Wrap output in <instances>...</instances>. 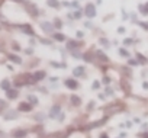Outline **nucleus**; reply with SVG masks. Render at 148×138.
<instances>
[{
  "mask_svg": "<svg viewBox=\"0 0 148 138\" xmlns=\"http://www.w3.org/2000/svg\"><path fill=\"white\" fill-rule=\"evenodd\" d=\"M13 48H15L16 51H19V49H21V47H19V45H18L16 42H13Z\"/></svg>",
  "mask_w": 148,
  "mask_h": 138,
  "instance_id": "nucleus-25",
  "label": "nucleus"
},
{
  "mask_svg": "<svg viewBox=\"0 0 148 138\" xmlns=\"http://www.w3.org/2000/svg\"><path fill=\"white\" fill-rule=\"evenodd\" d=\"M28 99H29V102H32L31 105H36V103H38V97H36V96H34V95H29V97H28Z\"/></svg>",
  "mask_w": 148,
  "mask_h": 138,
  "instance_id": "nucleus-20",
  "label": "nucleus"
},
{
  "mask_svg": "<svg viewBox=\"0 0 148 138\" xmlns=\"http://www.w3.org/2000/svg\"><path fill=\"white\" fill-rule=\"evenodd\" d=\"M70 99H71V102H73L74 105H76V106L82 103V99H80L79 96H76V95H71V97H70Z\"/></svg>",
  "mask_w": 148,
  "mask_h": 138,
  "instance_id": "nucleus-16",
  "label": "nucleus"
},
{
  "mask_svg": "<svg viewBox=\"0 0 148 138\" xmlns=\"http://www.w3.org/2000/svg\"><path fill=\"white\" fill-rule=\"evenodd\" d=\"M26 137V131L25 129H15L12 132V138H25Z\"/></svg>",
  "mask_w": 148,
  "mask_h": 138,
  "instance_id": "nucleus-7",
  "label": "nucleus"
},
{
  "mask_svg": "<svg viewBox=\"0 0 148 138\" xmlns=\"http://www.w3.org/2000/svg\"><path fill=\"white\" fill-rule=\"evenodd\" d=\"M54 39H55V41L62 42V41H65V36H64L62 34H60V32H58V34H54Z\"/></svg>",
  "mask_w": 148,
  "mask_h": 138,
  "instance_id": "nucleus-17",
  "label": "nucleus"
},
{
  "mask_svg": "<svg viewBox=\"0 0 148 138\" xmlns=\"http://www.w3.org/2000/svg\"><path fill=\"white\" fill-rule=\"evenodd\" d=\"M45 76H47V73H45L44 70H39V71H35V73L32 74V80H34V82H41V80L45 79Z\"/></svg>",
  "mask_w": 148,
  "mask_h": 138,
  "instance_id": "nucleus-2",
  "label": "nucleus"
},
{
  "mask_svg": "<svg viewBox=\"0 0 148 138\" xmlns=\"http://www.w3.org/2000/svg\"><path fill=\"white\" fill-rule=\"evenodd\" d=\"M67 44H68V45H67L68 49H71V51L76 49V48H79V42H77V41H68Z\"/></svg>",
  "mask_w": 148,
  "mask_h": 138,
  "instance_id": "nucleus-15",
  "label": "nucleus"
},
{
  "mask_svg": "<svg viewBox=\"0 0 148 138\" xmlns=\"http://www.w3.org/2000/svg\"><path fill=\"white\" fill-rule=\"evenodd\" d=\"M136 57H138V61H141V62H147V58H144V55L136 54Z\"/></svg>",
  "mask_w": 148,
  "mask_h": 138,
  "instance_id": "nucleus-22",
  "label": "nucleus"
},
{
  "mask_svg": "<svg viewBox=\"0 0 148 138\" xmlns=\"http://www.w3.org/2000/svg\"><path fill=\"white\" fill-rule=\"evenodd\" d=\"M142 138H148V134H142Z\"/></svg>",
  "mask_w": 148,
  "mask_h": 138,
  "instance_id": "nucleus-31",
  "label": "nucleus"
},
{
  "mask_svg": "<svg viewBox=\"0 0 148 138\" xmlns=\"http://www.w3.org/2000/svg\"><path fill=\"white\" fill-rule=\"evenodd\" d=\"M96 54H97V57H99L102 61H108V55H106V54H103L102 51H97Z\"/></svg>",
  "mask_w": 148,
  "mask_h": 138,
  "instance_id": "nucleus-19",
  "label": "nucleus"
},
{
  "mask_svg": "<svg viewBox=\"0 0 148 138\" xmlns=\"http://www.w3.org/2000/svg\"><path fill=\"white\" fill-rule=\"evenodd\" d=\"M83 73H84V67H76V68L73 70V74H74V76H82Z\"/></svg>",
  "mask_w": 148,
  "mask_h": 138,
  "instance_id": "nucleus-14",
  "label": "nucleus"
},
{
  "mask_svg": "<svg viewBox=\"0 0 148 138\" xmlns=\"http://www.w3.org/2000/svg\"><path fill=\"white\" fill-rule=\"evenodd\" d=\"M22 31H23L26 35H29V36H34V35H35V32H34V29H32V26H31L29 23L22 25Z\"/></svg>",
  "mask_w": 148,
  "mask_h": 138,
  "instance_id": "nucleus-8",
  "label": "nucleus"
},
{
  "mask_svg": "<svg viewBox=\"0 0 148 138\" xmlns=\"http://www.w3.org/2000/svg\"><path fill=\"white\" fill-rule=\"evenodd\" d=\"M25 5H26V8H28V12H29L32 16H36V15H38V8H36L35 5L26 2V0H25Z\"/></svg>",
  "mask_w": 148,
  "mask_h": 138,
  "instance_id": "nucleus-3",
  "label": "nucleus"
},
{
  "mask_svg": "<svg viewBox=\"0 0 148 138\" xmlns=\"http://www.w3.org/2000/svg\"><path fill=\"white\" fill-rule=\"evenodd\" d=\"M65 86H67L68 89H71V90H76V89L79 87V83L74 80V79H67V80H65Z\"/></svg>",
  "mask_w": 148,
  "mask_h": 138,
  "instance_id": "nucleus-5",
  "label": "nucleus"
},
{
  "mask_svg": "<svg viewBox=\"0 0 148 138\" xmlns=\"http://www.w3.org/2000/svg\"><path fill=\"white\" fill-rule=\"evenodd\" d=\"M58 113H60V105H55V106H52V109L49 112V118H57Z\"/></svg>",
  "mask_w": 148,
  "mask_h": 138,
  "instance_id": "nucleus-10",
  "label": "nucleus"
},
{
  "mask_svg": "<svg viewBox=\"0 0 148 138\" xmlns=\"http://www.w3.org/2000/svg\"><path fill=\"white\" fill-rule=\"evenodd\" d=\"M76 34H77V38H83V36H84V34H83L82 31H77Z\"/></svg>",
  "mask_w": 148,
  "mask_h": 138,
  "instance_id": "nucleus-24",
  "label": "nucleus"
},
{
  "mask_svg": "<svg viewBox=\"0 0 148 138\" xmlns=\"http://www.w3.org/2000/svg\"><path fill=\"white\" fill-rule=\"evenodd\" d=\"M18 95H19V92H18L16 89H9V90L6 92L8 99H16V97H18Z\"/></svg>",
  "mask_w": 148,
  "mask_h": 138,
  "instance_id": "nucleus-9",
  "label": "nucleus"
},
{
  "mask_svg": "<svg viewBox=\"0 0 148 138\" xmlns=\"http://www.w3.org/2000/svg\"><path fill=\"white\" fill-rule=\"evenodd\" d=\"M47 6L54 8V9H58L60 8V3H58V0H47Z\"/></svg>",
  "mask_w": 148,
  "mask_h": 138,
  "instance_id": "nucleus-12",
  "label": "nucleus"
},
{
  "mask_svg": "<svg viewBox=\"0 0 148 138\" xmlns=\"http://www.w3.org/2000/svg\"><path fill=\"white\" fill-rule=\"evenodd\" d=\"M0 89H3L5 92H8V90L10 89V80H8V79L3 80L2 83H0Z\"/></svg>",
  "mask_w": 148,
  "mask_h": 138,
  "instance_id": "nucleus-11",
  "label": "nucleus"
},
{
  "mask_svg": "<svg viewBox=\"0 0 148 138\" xmlns=\"http://www.w3.org/2000/svg\"><path fill=\"white\" fill-rule=\"evenodd\" d=\"M54 22H55V23H54V28H58V29H61V26H62L61 21H60V19H55Z\"/></svg>",
  "mask_w": 148,
  "mask_h": 138,
  "instance_id": "nucleus-21",
  "label": "nucleus"
},
{
  "mask_svg": "<svg viewBox=\"0 0 148 138\" xmlns=\"http://www.w3.org/2000/svg\"><path fill=\"white\" fill-rule=\"evenodd\" d=\"M41 28L44 32H48V34L54 32V25H51L49 22H41Z\"/></svg>",
  "mask_w": 148,
  "mask_h": 138,
  "instance_id": "nucleus-4",
  "label": "nucleus"
},
{
  "mask_svg": "<svg viewBox=\"0 0 148 138\" xmlns=\"http://www.w3.org/2000/svg\"><path fill=\"white\" fill-rule=\"evenodd\" d=\"M139 9H141V13H142V15H148V2H147L145 5L139 6Z\"/></svg>",
  "mask_w": 148,
  "mask_h": 138,
  "instance_id": "nucleus-18",
  "label": "nucleus"
},
{
  "mask_svg": "<svg viewBox=\"0 0 148 138\" xmlns=\"http://www.w3.org/2000/svg\"><path fill=\"white\" fill-rule=\"evenodd\" d=\"M84 13H86V16L87 18H95L96 16V6L93 5V3H87L86 5V8H84Z\"/></svg>",
  "mask_w": 148,
  "mask_h": 138,
  "instance_id": "nucleus-1",
  "label": "nucleus"
},
{
  "mask_svg": "<svg viewBox=\"0 0 148 138\" xmlns=\"http://www.w3.org/2000/svg\"><path fill=\"white\" fill-rule=\"evenodd\" d=\"M144 87H145V89H148V83H144Z\"/></svg>",
  "mask_w": 148,
  "mask_h": 138,
  "instance_id": "nucleus-32",
  "label": "nucleus"
},
{
  "mask_svg": "<svg viewBox=\"0 0 148 138\" xmlns=\"http://www.w3.org/2000/svg\"><path fill=\"white\" fill-rule=\"evenodd\" d=\"M93 87L95 89H99V83H93Z\"/></svg>",
  "mask_w": 148,
  "mask_h": 138,
  "instance_id": "nucleus-29",
  "label": "nucleus"
},
{
  "mask_svg": "<svg viewBox=\"0 0 148 138\" xmlns=\"http://www.w3.org/2000/svg\"><path fill=\"white\" fill-rule=\"evenodd\" d=\"M131 42H132L131 39H125V41H123V44H125V45H128V44H131Z\"/></svg>",
  "mask_w": 148,
  "mask_h": 138,
  "instance_id": "nucleus-27",
  "label": "nucleus"
},
{
  "mask_svg": "<svg viewBox=\"0 0 148 138\" xmlns=\"http://www.w3.org/2000/svg\"><path fill=\"white\" fill-rule=\"evenodd\" d=\"M21 112H31L32 111V105H29L28 102H22L19 103V108H18Z\"/></svg>",
  "mask_w": 148,
  "mask_h": 138,
  "instance_id": "nucleus-6",
  "label": "nucleus"
},
{
  "mask_svg": "<svg viewBox=\"0 0 148 138\" xmlns=\"http://www.w3.org/2000/svg\"><path fill=\"white\" fill-rule=\"evenodd\" d=\"M119 52H121V55H123V57H129L128 51H125V49H119Z\"/></svg>",
  "mask_w": 148,
  "mask_h": 138,
  "instance_id": "nucleus-23",
  "label": "nucleus"
},
{
  "mask_svg": "<svg viewBox=\"0 0 148 138\" xmlns=\"http://www.w3.org/2000/svg\"><path fill=\"white\" fill-rule=\"evenodd\" d=\"M9 60L13 61V62H16V64H22V58L18 57L16 54H10V55H9Z\"/></svg>",
  "mask_w": 148,
  "mask_h": 138,
  "instance_id": "nucleus-13",
  "label": "nucleus"
},
{
  "mask_svg": "<svg viewBox=\"0 0 148 138\" xmlns=\"http://www.w3.org/2000/svg\"><path fill=\"white\" fill-rule=\"evenodd\" d=\"M100 138H109V137H108L106 134H102V135H100Z\"/></svg>",
  "mask_w": 148,
  "mask_h": 138,
  "instance_id": "nucleus-30",
  "label": "nucleus"
},
{
  "mask_svg": "<svg viewBox=\"0 0 148 138\" xmlns=\"http://www.w3.org/2000/svg\"><path fill=\"white\" fill-rule=\"evenodd\" d=\"M13 2H16V3H25V0H13Z\"/></svg>",
  "mask_w": 148,
  "mask_h": 138,
  "instance_id": "nucleus-28",
  "label": "nucleus"
},
{
  "mask_svg": "<svg viewBox=\"0 0 148 138\" xmlns=\"http://www.w3.org/2000/svg\"><path fill=\"white\" fill-rule=\"evenodd\" d=\"M118 32H119V34H123V32H125V28H119Z\"/></svg>",
  "mask_w": 148,
  "mask_h": 138,
  "instance_id": "nucleus-26",
  "label": "nucleus"
}]
</instances>
